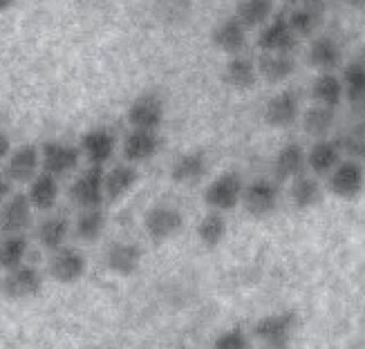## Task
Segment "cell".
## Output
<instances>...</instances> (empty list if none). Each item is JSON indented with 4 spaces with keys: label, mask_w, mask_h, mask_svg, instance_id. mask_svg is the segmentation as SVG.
Returning a JSON list of instances; mask_svg holds the SVG:
<instances>
[{
    "label": "cell",
    "mask_w": 365,
    "mask_h": 349,
    "mask_svg": "<svg viewBox=\"0 0 365 349\" xmlns=\"http://www.w3.org/2000/svg\"><path fill=\"white\" fill-rule=\"evenodd\" d=\"M294 9H314V11H325V0H284Z\"/></svg>",
    "instance_id": "f35d334b"
},
{
    "label": "cell",
    "mask_w": 365,
    "mask_h": 349,
    "mask_svg": "<svg viewBox=\"0 0 365 349\" xmlns=\"http://www.w3.org/2000/svg\"><path fill=\"white\" fill-rule=\"evenodd\" d=\"M29 240L27 235H3L0 237V271L7 274L11 269L27 262Z\"/></svg>",
    "instance_id": "4dcf8cb0"
},
{
    "label": "cell",
    "mask_w": 365,
    "mask_h": 349,
    "mask_svg": "<svg viewBox=\"0 0 365 349\" xmlns=\"http://www.w3.org/2000/svg\"><path fill=\"white\" fill-rule=\"evenodd\" d=\"M343 90L352 103L365 101V63H350L343 72Z\"/></svg>",
    "instance_id": "e575fe53"
},
{
    "label": "cell",
    "mask_w": 365,
    "mask_h": 349,
    "mask_svg": "<svg viewBox=\"0 0 365 349\" xmlns=\"http://www.w3.org/2000/svg\"><path fill=\"white\" fill-rule=\"evenodd\" d=\"M31 222H34V209L25 193H14L0 206V233L3 235H27Z\"/></svg>",
    "instance_id": "7c38bea8"
},
{
    "label": "cell",
    "mask_w": 365,
    "mask_h": 349,
    "mask_svg": "<svg viewBox=\"0 0 365 349\" xmlns=\"http://www.w3.org/2000/svg\"><path fill=\"white\" fill-rule=\"evenodd\" d=\"M209 172V160L200 150L182 152L175 162L170 164V179L180 186H195Z\"/></svg>",
    "instance_id": "d6986e66"
},
{
    "label": "cell",
    "mask_w": 365,
    "mask_h": 349,
    "mask_svg": "<svg viewBox=\"0 0 365 349\" xmlns=\"http://www.w3.org/2000/svg\"><path fill=\"white\" fill-rule=\"evenodd\" d=\"M137 182H139V168L133 166V164L121 162V164L106 168L103 170V195H106V202L123 199L137 186Z\"/></svg>",
    "instance_id": "e0dca14e"
},
{
    "label": "cell",
    "mask_w": 365,
    "mask_h": 349,
    "mask_svg": "<svg viewBox=\"0 0 365 349\" xmlns=\"http://www.w3.org/2000/svg\"><path fill=\"white\" fill-rule=\"evenodd\" d=\"M298 325L294 311H274L267 313L253 325V338L260 340L267 349H287Z\"/></svg>",
    "instance_id": "7a4b0ae2"
},
{
    "label": "cell",
    "mask_w": 365,
    "mask_h": 349,
    "mask_svg": "<svg viewBox=\"0 0 365 349\" xmlns=\"http://www.w3.org/2000/svg\"><path fill=\"white\" fill-rule=\"evenodd\" d=\"M47 274L58 284H76L88 274V258L81 249L66 244L63 249L50 253L47 260Z\"/></svg>",
    "instance_id": "3957f363"
},
{
    "label": "cell",
    "mask_w": 365,
    "mask_h": 349,
    "mask_svg": "<svg viewBox=\"0 0 365 349\" xmlns=\"http://www.w3.org/2000/svg\"><path fill=\"white\" fill-rule=\"evenodd\" d=\"M298 115H300V103L296 92L292 90H282L274 94L264 105V121L272 128H289L292 123H296Z\"/></svg>",
    "instance_id": "ac0fdd59"
},
{
    "label": "cell",
    "mask_w": 365,
    "mask_h": 349,
    "mask_svg": "<svg viewBox=\"0 0 365 349\" xmlns=\"http://www.w3.org/2000/svg\"><path fill=\"white\" fill-rule=\"evenodd\" d=\"M180 349H195V347H180Z\"/></svg>",
    "instance_id": "ee69618b"
},
{
    "label": "cell",
    "mask_w": 365,
    "mask_h": 349,
    "mask_svg": "<svg viewBox=\"0 0 365 349\" xmlns=\"http://www.w3.org/2000/svg\"><path fill=\"white\" fill-rule=\"evenodd\" d=\"M303 168H305V150L296 141L284 144L274 157V177L278 182L298 177V174H303Z\"/></svg>",
    "instance_id": "d4e9b609"
},
{
    "label": "cell",
    "mask_w": 365,
    "mask_h": 349,
    "mask_svg": "<svg viewBox=\"0 0 365 349\" xmlns=\"http://www.w3.org/2000/svg\"><path fill=\"white\" fill-rule=\"evenodd\" d=\"M162 148V137L160 132H150V130H130L125 135L123 144H121V155L125 164H146L153 157L160 152Z\"/></svg>",
    "instance_id": "2e32d148"
},
{
    "label": "cell",
    "mask_w": 365,
    "mask_h": 349,
    "mask_svg": "<svg viewBox=\"0 0 365 349\" xmlns=\"http://www.w3.org/2000/svg\"><path fill=\"white\" fill-rule=\"evenodd\" d=\"M365 188V168L361 162L345 160L329 172V190L339 199H356Z\"/></svg>",
    "instance_id": "30bf717a"
},
{
    "label": "cell",
    "mask_w": 365,
    "mask_h": 349,
    "mask_svg": "<svg viewBox=\"0 0 365 349\" xmlns=\"http://www.w3.org/2000/svg\"><path fill=\"white\" fill-rule=\"evenodd\" d=\"M211 349H251V336L242 327H229L215 336Z\"/></svg>",
    "instance_id": "8d00e7d4"
},
{
    "label": "cell",
    "mask_w": 365,
    "mask_h": 349,
    "mask_svg": "<svg viewBox=\"0 0 365 349\" xmlns=\"http://www.w3.org/2000/svg\"><path fill=\"white\" fill-rule=\"evenodd\" d=\"M211 43L217 47L220 52H225L229 56H237L247 45V29L231 16V19L222 21L211 31Z\"/></svg>",
    "instance_id": "7402d4cb"
},
{
    "label": "cell",
    "mask_w": 365,
    "mask_h": 349,
    "mask_svg": "<svg viewBox=\"0 0 365 349\" xmlns=\"http://www.w3.org/2000/svg\"><path fill=\"white\" fill-rule=\"evenodd\" d=\"M78 162H81V152L66 141H47L41 146V172L52 174L54 179L76 170Z\"/></svg>",
    "instance_id": "52a82bcc"
},
{
    "label": "cell",
    "mask_w": 365,
    "mask_h": 349,
    "mask_svg": "<svg viewBox=\"0 0 365 349\" xmlns=\"http://www.w3.org/2000/svg\"><path fill=\"white\" fill-rule=\"evenodd\" d=\"M307 58L314 68H319L321 72H331L341 63V47L334 38L329 36H319L314 38L309 45Z\"/></svg>",
    "instance_id": "1f68e13d"
},
{
    "label": "cell",
    "mask_w": 365,
    "mask_h": 349,
    "mask_svg": "<svg viewBox=\"0 0 365 349\" xmlns=\"http://www.w3.org/2000/svg\"><path fill=\"white\" fill-rule=\"evenodd\" d=\"M106 266L110 274L119 278H130L139 271L144 262V249L137 242H113L106 251Z\"/></svg>",
    "instance_id": "5bb4252c"
},
{
    "label": "cell",
    "mask_w": 365,
    "mask_h": 349,
    "mask_svg": "<svg viewBox=\"0 0 365 349\" xmlns=\"http://www.w3.org/2000/svg\"><path fill=\"white\" fill-rule=\"evenodd\" d=\"M222 78H225V83L237 92H247L256 85L258 81V70H256V63L251 58L237 54V56H231L225 66V72H222Z\"/></svg>",
    "instance_id": "cb8c5ba5"
},
{
    "label": "cell",
    "mask_w": 365,
    "mask_h": 349,
    "mask_svg": "<svg viewBox=\"0 0 365 349\" xmlns=\"http://www.w3.org/2000/svg\"><path fill=\"white\" fill-rule=\"evenodd\" d=\"M58 193H61L58 179H54L52 174H47V172H38L36 177L27 184L25 197L29 199L31 209H34V211L47 213V211H52L56 206Z\"/></svg>",
    "instance_id": "44dd1931"
},
{
    "label": "cell",
    "mask_w": 365,
    "mask_h": 349,
    "mask_svg": "<svg viewBox=\"0 0 365 349\" xmlns=\"http://www.w3.org/2000/svg\"><path fill=\"white\" fill-rule=\"evenodd\" d=\"M274 14V0H240L235 5L233 19L240 23L245 29L264 25Z\"/></svg>",
    "instance_id": "d6a6232c"
},
{
    "label": "cell",
    "mask_w": 365,
    "mask_h": 349,
    "mask_svg": "<svg viewBox=\"0 0 365 349\" xmlns=\"http://www.w3.org/2000/svg\"><path fill=\"white\" fill-rule=\"evenodd\" d=\"M0 289L9 300H29L41 293L43 289V274L34 264H21L11 269L3 276V282H0Z\"/></svg>",
    "instance_id": "ba28073f"
},
{
    "label": "cell",
    "mask_w": 365,
    "mask_h": 349,
    "mask_svg": "<svg viewBox=\"0 0 365 349\" xmlns=\"http://www.w3.org/2000/svg\"><path fill=\"white\" fill-rule=\"evenodd\" d=\"M106 224H108V217L103 213V206L101 209H86L78 213L76 222H74V233L81 242H99L103 233H106Z\"/></svg>",
    "instance_id": "f1b7e54d"
},
{
    "label": "cell",
    "mask_w": 365,
    "mask_h": 349,
    "mask_svg": "<svg viewBox=\"0 0 365 349\" xmlns=\"http://www.w3.org/2000/svg\"><path fill=\"white\" fill-rule=\"evenodd\" d=\"M184 229V213L178 206L157 204L144 215V231L153 242H168Z\"/></svg>",
    "instance_id": "277c9868"
},
{
    "label": "cell",
    "mask_w": 365,
    "mask_h": 349,
    "mask_svg": "<svg viewBox=\"0 0 365 349\" xmlns=\"http://www.w3.org/2000/svg\"><path fill=\"white\" fill-rule=\"evenodd\" d=\"M242 193H245L242 177L233 170H227V172H220L213 182H209V186L204 188L202 199L209 206V211L229 213L240 206Z\"/></svg>",
    "instance_id": "6da1fadb"
},
{
    "label": "cell",
    "mask_w": 365,
    "mask_h": 349,
    "mask_svg": "<svg viewBox=\"0 0 365 349\" xmlns=\"http://www.w3.org/2000/svg\"><path fill=\"white\" fill-rule=\"evenodd\" d=\"M256 70L267 83H282L296 72V58L294 54H260Z\"/></svg>",
    "instance_id": "4316f807"
},
{
    "label": "cell",
    "mask_w": 365,
    "mask_h": 349,
    "mask_svg": "<svg viewBox=\"0 0 365 349\" xmlns=\"http://www.w3.org/2000/svg\"><path fill=\"white\" fill-rule=\"evenodd\" d=\"M227 233H229L227 215L215 213V211L204 213L202 219L197 222V229H195V237L204 249H217L227 240Z\"/></svg>",
    "instance_id": "484cf974"
},
{
    "label": "cell",
    "mask_w": 365,
    "mask_h": 349,
    "mask_svg": "<svg viewBox=\"0 0 365 349\" xmlns=\"http://www.w3.org/2000/svg\"><path fill=\"white\" fill-rule=\"evenodd\" d=\"M14 3H16V0H0V11H7Z\"/></svg>",
    "instance_id": "7bdbcfd3"
},
{
    "label": "cell",
    "mask_w": 365,
    "mask_h": 349,
    "mask_svg": "<svg viewBox=\"0 0 365 349\" xmlns=\"http://www.w3.org/2000/svg\"><path fill=\"white\" fill-rule=\"evenodd\" d=\"M117 150V137L110 132L108 128H90L81 137V146L78 152L86 157L90 166L106 168V164L115 157Z\"/></svg>",
    "instance_id": "4fadbf2b"
},
{
    "label": "cell",
    "mask_w": 365,
    "mask_h": 349,
    "mask_svg": "<svg viewBox=\"0 0 365 349\" xmlns=\"http://www.w3.org/2000/svg\"><path fill=\"white\" fill-rule=\"evenodd\" d=\"M70 233H72V224H70V219L66 215H47L38 222V226H36V240L38 244L45 249V251H58L68 244L70 240Z\"/></svg>",
    "instance_id": "ffe728a7"
},
{
    "label": "cell",
    "mask_w": 365,
    "mask_h": 349,
    "mask_svg": "<svg viewBox=\"0 0 365 349\" xmlns=\"http://www.w3.org/2000/svg\"><path fill=\"white\" fill-rule=\"evenodd\" d=\"M278 202H280V190L278 184L269 177H258L249 184H245V193H242V206L245 211L256 217H269L276 209H278Z\"/></svg>",
    "instance_id": "5b68a950"
},
{
    "label": "cell",
    "mask_w": 365,
    "mask_h": 349,
    "mask_svg": "<svg viewBox=\"0 0 365 349\" xmlns=\"http://www.w3.org/2000/svg\"><path fill=\"white\" fill-rule=\"evenodd\" d=\"M323 23V14L314 9H292L287 16V25L296 36H309Z\"/></svg>",
    "instance_id": "d590c367"
},
{
    "label": "cell",
    "mask_w": 365,
    "mask_h": 349,
    "mask_svg": "<svg viewBox=\"0 0 365 349\" xmlns=\"http://www.w3.org/2000/svg\"><path fill=\"white\" fill-rule=\"evenodd\" d=\"M312 97L319 105L334 110L336 105H341V101L345 97L341 78L336 74H331V72H321L319 76H316L314 85H312Z\"/></svg>",
    "instance_id": "f546056e"
},
{
    "label": "cell",
    "mask_w": 365,
    "mask_h": 349,
    "mask_svg": "<svg viewBox=\"0 0 365 349\" xmlns=\"http://www.w3.org/2000/svg\"><path fill=\"white\" fill-rule=\"evenodd\" d=\"M354 9H359V11H363L365 14V0H347Z\"/></svg>",
    "instance_id": "b9f144b4"
},
{
    "label": "cell",
    "mask_w": 365,
    "mask_h": 349,
    "mask_svg": "<svg viewBox=\"0 0 365 349\" xmlns=\"http://www.w3.org/2000/svg\"><path fill=\"white\" fill-rule=\"evenodd\" d=\"M341 144L329 139H319L316 144L305 152V164L314 174H329L341 164Z\"/></svg>",
    "instance_id": "603a6c76"
},
{
    "label": "cell",
    "mask_w": 365,
    "mask_h": 349,
    "mask_svg": "<svg viewBox=\"0 0 365 349\" xmlns=\"http://www.w3.org/2000/svg\"><path fill=\"white\" fill-rule=\"evenodd\" d=\"M296 43L298 36L289 29L287 16H276L258 34V47L262 50V54H292Z\"/></svg>",
    "instance_id": "9a60e30c"
},
{
    "label": "cell",
    "mask_w": 365,
    "mask_h": 349,
    "mask_svg": "<svg viewBox=\"0 0 365 349\" xmlns=\"http://www.w3.org/2000/svg\"><path fill=\"white\" fill-rule=\"evenodd\" d=\"M9 152H11V139H9V135L3 128H0V164L7 162Z\"/></svg>",
    "instance_id": "60d3db41"
},
{
    "label": "cell",
    "mask_w": 365,
    "mask_h": 349,
    "mask_svg": "<svg viewBox=\"0 0 365 349\" xmlns=\"http://www.w3.org/2000/svg\"><path fill=\"white\" fill-rule=\"evenodd\" d=\"M334 110L331 108H325V105H312L305 110L303 115V130L314 137V139H325L327 132L331 130V125H334Z\"/></svg>",
    "instance_id": "836d02e7"
},
{
    "label": "cell",
    "mask_w": 365,
    "mask_h": 349,
    "mask_svg": "<svg viewBox=\"0 0 365 349\" xmlns=\"http://www.w3.org/2000/svg\"><path fill=\"white\" fill-rule=\"evenodd\" d=\"M289 199L298 211H309L314 206H319L323 199L319 179H316L314 174H305V172L294 177L289 186Z\"/></svg>",
    "instance_id": "83f0119b"
},
{
    "label": "cell",
    "mask_w": 365,
    "mask_h": 349,
    "mask_svg": "<svg viewBox=\"0 0 365 349\" xmlns=\"http://www.w3.org/2000/svg\"><path fill=\"white\" fill-rule=\"evenodd\" d=\"M347 152H350V157L354 162L359 160H365V135L356 132V135H350V139H345V144Z\"/></svg>",
    "instance_id": "74e56055"
},
{
    "label": "cell",
    "mask_w": 365,
    "mask_h": 349,
    "mask_svg": "<svg viewBox=\"0 0 365 349\" xmlns=\"http://www.w3.org/2000/svg\"><path fill=\"white\" fill-rule=\"evenodd\" d=\"M103 170L106 168L88 166V170H83L72 182V186L68 190V197L81 211L101 209V206H103V202H106V195H103Z\"/></svg>",
    "instance_id": "8992f818"
},
{
    "label": "cell",
    "mask_w": 365,
    "mask_h": 349,
    "mask_svg": "<svg viewBox=\"0 0 365 349\" xmlns=\"http://www.w3.org/2000/svg\"><path fill=\"white\" fill-rule=\"evenodd\" d=\"M3 172L11 184H29L41 172V148L36 144H21L19 148H11Z\"/></svg>",
    "instance_id": "8fae6325"
},
{
    "label": "cell",
    "mask_w": 365,
    "mask_h": 349,
    "mask_svg": "<svg viewBox=\"0 0 365 349\" xmlns=\"http://www.w3.org/2000/svg\"><path fill=\"white\" fill-rule=\"evenodd\" d=\"M166 117V105L155 92H144L128 108V123L133 130L157 132Z\"/></svg>",
    "instance_id": "9c48e42d"
},
{
    "label": "cell",
    "mask_w": 365,
    "mask_h": 349,
    "mask_svg": "<svg viewBox=\"0 0 365 349\" xmlns=\"http://www.w3.org/2000/svg\"><path fill=\"white\" fill-rule=\"evenodd\" d=\"M14 195V184L5 172H0V206H3Z\"/></svg>",
    "instance_id": "ab89813d"
}]
</instances>
